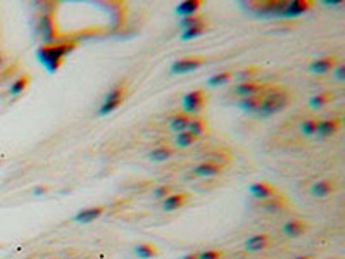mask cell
<instances>
[{"instance_id":"6da1fadb","label":"cell","mask_w":345,"mask_h":259,"mask_svg":"<svg viewBox=\"0 0 345 259\" xmlns=\"http://www.w3.org/2000/svg\"><path fill=\"white\" fill-rule=\"evenodd\" d=\"M78 47L74 40H68V42H56L50 45H40L36 49V57H38L40 64L47 69L49 73H56L57 69L63 66L64 59L68 54Z\"/></svg>"},{"instance_id":"7a4b0ae2","label":"cell","mask_w":345,"mask_h":259,"mask_svg":"<svg viewBox=\"0 0 345 259\" xmlns=\"http://www.w3.org/2000/svg\"><path fill=\"white\" fill-rule=\"evenodd\" d=\"M292 97H290L288 90L281 88H268L266 92L263 93V98H261V104L257 107V112L261 118H268V116H273L276 112L283 111L286 105L290 104Z\"/></svg>"},{"instance_id":"3957f363","label":"cell","mask_w":345,"mask_h":259,"mask_svg":"<svg viewBox=\"0 0 345 259\" xmlns=\"http://www.w3.org/2000/svg\"><path fill=\"white\" fill-rule=\"evenodd\" d=\"M126 93H128V86H126V83H118L116 86H112V88L105 93L102 105L99 107V114L107 116V114H111V112H114L116 109L125 102Z\"/></svg>"},{"instance_id":"277c9868","label":"cell","mask_w":345,"mask_h":259,"mask_svg":"<svg viewBox=\"0 0 345 259\" xmlns=\"http://www.w3.org/2000/svg\"><path fill=\"white\" fill-rule=\"evenodd\" d=\"M207 102V95L202 88L192 90V92L185 93L183 98H181V107H183V112L192 116H199L202 112V109L206 107Z\"/></svg>"},{"instance_id":"5b68a950","label":"cell","mask_w":345,"mask_h":259,"mask_svg":"<svg viewBox=\"0 0 345 259\" xmlns=\"http://www.w3.org/2000/svg\"><path fill=\"white\" fill-rule=\"evenodd\" d=\"M38 35L42 38V45H50V43H56L57 36V26L56 21H54L52 12H43L38 19Z\"/></svg>"},{"instance_id":"8992f818","label":"cell","mask_w":345,"mask_h":259,"mask_svg":"<svg viewBox=\"0 0 345 259\" xmlns=\"http://www.w3.org/2000/svg\"><path fill=\"white\" fill-rule=\"evenodd\" d=\"M206 64V59L201 56H188V57H181V59L174 61L169 68V71L173 75H187V73H192L195 69L202 68Z\"/></svg>"},{"instance_id":"52a82bcc","label":"cell","mask_w":345,"mask_h":259,"mask_svg":"<svg viewBox=\"0 0 345 259\" xmlns=\"http://www.w3.org/2000/svg\"><path fill=\"white\" fill-rule=\"evenodd\" d=\"M268 90V85L263 82H256V80H250V82H242L238 85H235L233 92L237 93L238 97H252V95H259V93H264Z\"/></svg>"},{"instance_id":"ba28073f","label":"cell","mask_w":345,"mask_h":259,"mask_svg":"<svg viewBox=\"0 0 345 259\" xmlns=\"http://www.w3.org/2000/svg\"><path fill=\"white\" fill-rule=\"evenodd\" d=\"M249 192H250V195H252L256 200H259V202L261 200H266V199H271V197L278 195L276 188L271 183H268V181H257V183H252L249 187Z\"/></svg>"},{"instance_id":"9c48e42d","label":"cell","mask_w":345,"mask_h":259,"mask_svg":"<svg viewBox=\"0 0 345 259\" xmlns=\"http://www.w3.org/2000/svg\"><path fill=\"white\" fill-rule=\"evenodd\" d=\"M335 66H337L335 56H325L312 61L309 64V73H312V75H326V73L333 71Z\"/></svg>"},{"instance_id":"30bf717a","label":"cell","mask_w":345,"mask_h":259,"mask_svg":"<svg viewBox=\"0 0 345 259\" xmlns=\"http://www.w3.org/2000/svg\"><path fill=\"white\" fill-rule=\"evenodd\" d=\"M223 170H224L223 164H217L214 161H204L192 168V174H194V176H201V178H209V176L219 174Z\"/></svg>"},{"instance_id":"8fae6325","label":"cell","mask_w":345,"mask_h":259,"mask_svg":"<svg viewBox=\"0 0 345 259\" xmlns=\"http://www.w3.org/2000/svg\"><path fill=\"white\" fill-rule=\"evenodd\" d=\"M105 207L104 206H93V207H85V209L78 211V213L74 214V221L79 225H88L92 223V221L99 220L100 216L104 214Z\"/></svg>"},{"instance_id":"7c38bea8","label":"cell","mask_w":345,"mask_h":259,"mask_svg":"<svg viewBox=\"0 0 345 259\" xmlns=\"http://www.w3.org/2000/svg\"><path fill=\"white\" fill-rule=\"evenodd\" d=\"M286 2H264V3H256L252 7V10L259 16H281L285 10Z\"/></svg>"},{"instance_id":"4fadbf2b","label":"cell","mask_w":345,"mask_h":259,"mask_svg":"<svg viewBox=\"0 0 345 259\" xmlns=\"http://www.w3.org/2000/svg\"><path fill=\"white\" fill-rule=\"evenodd\" d=\"M309 9H312L311 0H292V2H286L285 10H283L281 16L283 17H297V16H300V14L307 12Z\"/></svg>"},{"instance_id":"5bb4252c","label":"cell","mask_w":345,"mask_h":259,"mask_svg":"<svg viewBox=\"0 0 345 259\" xmlns=\"http://www.w3.org/2000/svg\"><path fill=\"white\" fill-rule=\"evenodd\" d=\"M187 199H188V194H185V192H173V194H169L166 199H162V209H164L166 213L178 211L187 204Z\"/></svg>"},{"instance_id":"9a60e30c","label":"cell","mask_w":345,"mask_h":259,"mask_svg":"<svg viewBox=\"0 0 345 259\" xmlns=\"http://www.w3.org/2000/svg\"><path fill=\"white\" fill-rule=\"evenodd\" d=\"M342 126V121L337 118L333 119H323V121H318V128H316V137L319 138H328L332 135H335L337 131Z\"/></svg>"},{"instance_id":"2e32d148","label":"cell","mask_w":345,"mask_h":259,"mask_svg":"<svg viewBox=\"0 0 345 259\" xmlns=\"http://www.w3.org/2000/svg\"><path fill=\"white\" fill-rule=\"evenodd\" d=\"M243 246H245L247 253H261V251H264L270 246V235H266V233H257V235L249 237Z\"/></svg>"},{"instance_id":"e0dca14e","label":"cell","mask_w":345,"mask_h":259,"mask_svg":"<svg viewBox=\"0 0 345 259\" xmlns=\"http://www.w3.org/2000/svg\"><path fill=\"white\" fill-rule=\"evenodd\" d=\"M286 199L283 195H275L271 199H266V200H261L259 202V209L264 211V213H278V211L285 209L286 207Z\"/></svg>"},{"instance_id":"ac0fdd59","label":"cell","mask_w":345,"mask_h":259,"mask_svg":"<svg viewBox=\"0 0 345 259\" xmlns=\"http://www.w3.org/2000/svg\"><path fill=\"white\" fill-rule=\"evenodd\" d=\"M335 190V185L332 180H318L311 185L309 192L312 197H318V199H325V197L332 195V192Z\"/></svg>"},{"instance_id":"d6986e66","label":"cell","mask_w":345,"mask_h":259,"mask_svg":"<svg viewBox=\"0 0 345 259\" xmlns=\"http://www.w3.org/2000/svg\"><path fill=\"white\" fill-rule=\"evenodd\" d=\"M306 230H307L306 223L300 220H288L286 223H283V227H281V232L285 233V237H288V239H297V237L302 235Z\"/></svg>"},{"instance_id":"ffe728a7","label":"cell","mask_w":345,"mask_h":259,"mask_svg":"<svg viewBox=\"0 0 345 259\" xmlns=\"http://www.w3.org/2000/svg\"><path fill=\"white\" fill-rule=\"evenodd\" d=\"M202 0H185V2L178 3L176 5V14L181 17H188V16H195L197 10L201 9Z\"/></svg>"},{"instance_id":"44dd1931","label":"cell","mask_w":345,"mask_h":259,"mask_svg":"<svg viewBox=\"0 0 345 259\" xmlns=\"http://www.w3.org/2000/svg\"><path fill=\"white\" fill-rule=\"evenodd\" d=\"M173 156H174V151L171 147H168V145H161V147H155L148 152V159L154 163H164V161H168V159H171Z\"/></svg>"},{"instance_id":"7402d4cb","label":"cell","mask_w":345,"mask_h":259,"mask_svg":"<svg viewBox=\"0 0 345 259\" xmlns=\"http://www.w3.org/2000/svg\"><path fill=\"white\" fill-rule=\"evenodd\" d=\"M188 123H190V116L185 114V112H176V114H173L171 119H169V128H171L174 133L187 131Z\"/></svg>"},{"instance_id":"603a6c76","label":"cell","mask_w":345,"mask_h":259,"mask_svg":"<svg viewBox=\"0 0 345 259\" xmlns=\"http://www.w3.org/2000/svg\"><path fill=\"white\" fill-rule=\"evenodd\" d=\"M30 82H31L30 75H21L19 78L14 80L12 85L9 86V93H10V95H14V97L19 95V93H23L24 90L28 88V85H30Z\"/></svg>"},{"instance_id":"cb8c5ba5","label":"cell","mask_w":345,"mask_h":259,"mask_svg":"<svg viewBox=\"0 0 345 259\" xmlns=\"http://www.w3.org/2000/svg\"><path fill=\"white\" fill-rule=\"evenodd\" d=\"M261 98H263V93H259V95H252V97H243V98H240L238 105H240V109L245 112H257V107H259V104H261Z\"/></svg>"},{"instance_id":"d4e9b609","label":"cell","mask_w":345,"mask_h":259,"mask_svg":"<svg viewBox=\"0 0 345 259\" xmlns=\"http://www.w3.org/2000/svg\"><path fill=\"white\" fill-rule=\"evenodd\" d=\"M135 254H137V258H140V259H152L157 256V247L152 246V244H148V242L138 244L135 247Z\"/></svg>"},{"instance_id":"484cf974","label":"cell","mask_w":345,"mask_h":259,"mask_svg":"<svg viewBox=\"0 0 345 259\" xmlns=\"http://www.w3.org/2000/svg\"><path fill=\"white\" fill-rule=\"evenodd\" d=\"M207 130V125L206 121L202 118H199V116H192L190 118V123H188V128L187 131H190L192 135H195V137H201V135H204Z\"/></svg>"},{"instance_id":"4316f807","label":"cell","mask_w":345,"mask_h":259,"mask_svg":"<svg viewBox=\"0 0 345 259\" xmlns=\"http://www.w3.org/2000/svg\"><path fill=\"white\" fill-rule=\"evenodd\" d=\"M195 142H197V137L195 135H192L190 131H180V133H176V137H174V145L176 147H190V145H194Z\"/></svg>"},{"instance_id":"83f0119b","label":"cell","mask_w":345,"mask_h":259,"mask_svg":"<svg viewBox=\"0 0 345 259\" xmlns=\"http://www.w3.org/2000/svg\"><path fill=\"white\" fill-rule=\"evenodd\" d=\"M233 73L231 71H221V73H216L214 76H210L207 80V85L209 86H221V85H226L231 78H233Z\"/></svg>"},{"instance_id":"f1b7e54d","label":"cell","mask_w":345,"mask_h":259,"mask_svg":"<svg viewBox=\"0 0 345 259\" xmlns=\"http://www.w3.org/2000/svg\"><path fill=\"white\" fill-rule=\"evenodd\" d=\"M333 98V93L332 92H321V93H316L309 98V105L312 109H319L323 105H326L330 100Z\"/></svg>"},{"instance_id":"f546056e","label":"cell","mask_w":345,"mask_h":259,"mask_svg":"<svg viewBox=\"0 0 345 259\" xmlns=\"http://www.w3.org/2000/svg\"><path fill=\"white\" fill-rule=\"evenodd\" d=\"M206 30H207V21L197 24V26H194V28H188V30L181 31V40H194V38H197V36L204 35Z\"/></svg>"},{"instance_id":"4dcf8cb0","label":"cell","mask_w":345,"mask_h":259,"mask_svg":"<svg viewBox=\"0 0 345 259\" xmlns=\"http://www.w3.org/2000/svg\"><path fill=\"white\" fill-rule=\"evenodd\" d=\"M204 21H206L204 17L199 16V14H195V16H188V17H181L180 28H181V31H185V30H188V28H194V26H197V24L204 23Z\"/></svg>"},{"instance_id":"1f68e13d","label":"cell","mask_w":345,"mask_h":259,"mask_svg":"<svg viewBox=\"0 0 345 259\" xmlns=\"http://www.w3.org/2000/svg\"><path fill=\"white\" fill-rule=\"evenodd\" d=\"M316 128H318V119H307L300 125V131H302L306 137H314Z\"/></svg>"},{"instance_id":"d6a6232c","label":"cell","mask_w":345,"mask_h":259,"mask_svg":"<svg viewBox=\"0 0 345 259\" xmlns=\"http://www.w3.org/2000/svg\"><path fill=\"white\" fill-rule=\"evenodd\" d=\"M256 75H257V68H256V66H250V68H245V69H242L240 73H237V78L240 80V83L242 82H250V80H252Z\"/></svg>"},{"instance_id":"836d02e7","label":"cell","mask_w":345,"mask_h":259,"mask_svg":"<svg viewBox=\"0 0 345 259\" xmlns=\"http://www.w3.org/2000/svg\"><path fill=\"white\" fill-rule=\"evenodd\" d=\"M169 194H173V188L169 185H159L152 190V197L154 199H166Z\"/></svg>"},{"instance_id":"e575fe53","label":"cell","mask_w":345,"mask_h":259,"mask_svg":"<svg viewBox=\"0 0 345 259\" xmlns=\"http://www.w3.org/2000/svg\"><path fill=\"white\" fill-rule=\"evenodd\" d=\"M199 259H221V251L217 249H207V251H201L197 254Z\"/></svg>"},{"instance_id":"d590c367","label":"cell","mask_w":345,"mask_h":259,"mask_svg":"<svg viewBox=\"0 0 345 259\" xmlns=\"http://www.w3.org/2000/svg\"><path fill=\"white\" fill-rule=\"evenodd\" d=\"M333 73H335V76H337V80H345V66L344 64H337L335 66V69H333Z\"/></svg>"},{"instance_id":"8d00e7d4","label":"cell","mask_w":345,"mask_h":259,"mask_svg":"<svg viewBox=\"0 0 345 259\" xmlns=\"http://www.w3.org/2000/svg\"><path fill=\"white\" fill-rule=\"evenodd\" d=\"M49 192V187H35L33 188V195L40 197V195H45Z\"/></svg>"},{"instance_id":"74e56055","label":"cell","mask_w":345,"mask_h":259,"mask_svg":"<svg viewBox=\"0 0 345 259\" xmlns=\"http://www.w3.org/2000/svg\"><path fill=\"white\" fill-rule=\"evenodd\" d=\"M181 259H199V258H197V254L192 253V254H185V256L181 258Z\"/></svg>"},{"instance_id":"f35d334b","label":"cell","mask_w":345,"mask_h":259,"mask_svg":"<svg viewBox=\"0 0 345 259\" xmlns=\"http://www.w3.org/2000/svg\"><path fill=\"white\" fill-rule=\"evenodd\" d=\"M293 259H311L309 256H299V258H293Z\"/></svg>"},{"instance_id":"ab89813d","label":"cell","mask_w":345,"mask_h":259,"mask_svg":"<svg viewBox=\"0 0 345 259\" xmlns=\"http://www.w3.org/2000/svg\"><path fill=\"white\" fill-rule=\"evenodd\" d=\"M2 64H3V56L0 54V68H2Z\"/></svg>"}]
</instances>
